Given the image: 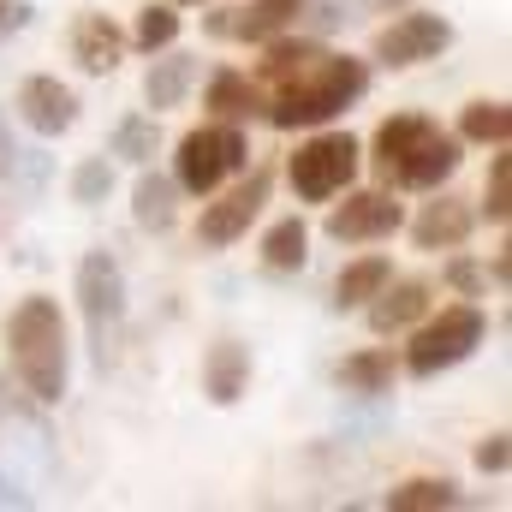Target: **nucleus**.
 Instances as JSON below:
<instances>
[{
    "mask_svg": "<svg viewBox=\"0 0 512 512\" xmlns=\"http://www.w3.org/2000/svg\"><path fill=\"white\" fill-rule=\"evenodd\" d=\"M471 465H477L483 477H507V465H512V435H507V429L483 435V441H477V453H471Z\"/></svg>",
    "mask_w": 512,
    "mask_h": 512,
    "instance_id": "c756f323",
    "label": "nucleus"
},
{
    "mask_svg": "<svg viewBox=\"0 0 512 512\" xmlns=\"http://www.w3.org/2000/svg\"><path fill=\"white\" fill-rule=\"evenodd\" d=\"M316 0H245V6H221V12H203V30L215 42H251L262 48L268 36H286L310 18Z\"/></svg>",
    "mask_w": 512,
    "mask_h": 512,
    "instance_id": "9b49d317",
    "label": "nucleus"
},
{
    "mask_svg": "<svg viewBox=\"0 0 512 512\" xmlns=\"http://www.w3.org/2000/svg\"><path fill=\"white\" fill-rule=\"evenodd\" d=\"M203 108H209V120H233V126H251V120H262V90H256L251 72H239V66H221V72H209Z\"/></svg>",
    "mask_w": 512,
    "mask_h": 512,
    "instance_id": "aec40b11",
    "label": "nucleus"
},
{
    "mask_svg": "<svg viewBox=\"0 0 512 512\" xmlns=\"http://www.w3.org/2000/svg\"><path fill=\"white\" fill-rule=\"evenodd\" d=\"M66 48H72V60H78V72H84V78H108V72H120L131 36L108 18V12H78V18H72V36H66Z\"/></svg>",
    "mask_w": 512,
    "mask_h": 512,
    "instance_id": "4468645a",
    "label": "nucleus"
},
{
    "mask_svg": "<svg viewBox=\"0 0 512 512\" xmlns=\"http://www.w3.org/2000/svg\"><path fill=\"white\" fill-rule=\"evenodd\" d=\"M131 221H137V233H173V221H179V185H173V173H155V167H137V185H131Z\"/></svg>",
    "mask_w": 512,
    "mask_h": 512,
    "instance_id": "6ab92c4d",
    "label": "nucleus"
},
{
    "mask_svg": "<svg viewBox=\"0 0 512 512\" xmlns=\"http://www.w3.org/2000/svg\"><path fill=\"white\" fill-rule=\"evenodd\" d=\"M161 149V126L155 114H120L108 131V161H131V167H149Z\"/></svg>",
    "mask_w": 512,
    "mask_h": 512,
    "instance_id": "b1692460",
    "label": "nucleus"
},
{
    "mask_svg": "<svg viewBox=\"0 0 512 512\" xmlns=\"http://www.w3.org/2000/svg\"><path fill=\"white\" fill-rule=\"evenodd\" d=\"M376 6H382V12H399V6H411V0H376Z\"/></svg>",
    "mask_w": 512,
    "mask_h": 512,
    "instance_id": "72a5a7b5",
    "label": "nucleus"
},
{
    "mask_svg": "<svg viewBox=\"0 0 512 512\" xmlns=\"http://www.w3.org/2000/svg\"><path fill=\"white\" fill-rule=\"evenodd\" d=\"M12 114L36 131V137H66V131L78 126V96H72V84H60L54 72H36V78L18 84Z\"/></svg>",
    "mask_w": 512,
    "mask_h": 512,
    "instance_id": "f8f14e48",
    "label": "nucleus"
},
{
    "mask_svg": "<svg viewBox=\"0 0 512 512\" xmlns=\"http://www.w3.org/2000/svg\"><path fill=\"white\" fill-rule=\"evenodd\" d=\"M387 280H393V262H387V256H358V262H346L340 280H334V310H364Z\"/></svg>",
    "mask_w": 512,
    "mask_h": 512,
    "instance_id": "5701e85b",
    "label": "nucleus"
},
{
    "mask_svg": "<svg viewBox=\"0 0 512 512\" xmlns=\"http://www.w3.org/2000/svg\"><path fill=\"white\" fill-rule=\"evenodd\" d=\"M268 191H274V167H262V161L239 173V185L209 191V197H203V215H197V245H203V251H227V245H239V239L251 233V221L262 215Z\"/></svg>",
    "mask_w": 512,
    "mask_h": 512,
    "instance_id": "6e6552de",
    "label": "nucleus"
},
{
    "mask_svg": "<svg viewBox=\"0 0 512 512\" xmlns=\"http://www.w3.org/2000/svg\"><path fill=\"white\" fill-rule=\"evenodd\" d=\"M6 507H30V495H24L12 477H0V512H6Z\"/></svg>",
    "mask_w": 512,
    "mask_h": 512,
    "instance_id": "2f4dec72",
    "label": "nucleus"
},
{
    "mask_svg": "<svg viewBox=\"0 0 512 512\" xmlns=\"http://www.w3.org/2000/svg\"><path fill=\"white\" fill-rule=\"evenodd\" d=\"M489 227H507L512 221V155L507 143H495V155H489V179H483V209H477Z\"/></svg>",
    "mask_w": 512,
    "mask_h": 512,
    "instance_id": "bb28decb",
    "label": "nucleus"
},
{
    "mask_svg": "<svg viewBox=\"0 0 512 512\" xmlns=\"http://www.w3.org/2000/svg\"><path fill=\"white\" fill-rule=\"evenodd\" d=\"M245 167H251V137L233 120H203V126H191L173 143V185H179V197L203 203L209 191H221Z\"/></svg>",
    "mask_w": 512,
    "mask_h": 512,
    "instance_id": "39448f33",
    "label": "nucleus"
},
{
    "mask_svg": "<svg viewBox=\"0 0 512 512\" xmlns=\"http://www.w3.org/2000/svg\"><path fill=\"white\" fill-rule=\"evenodd\" d=\"M405 352H399V370L417 376V382H435L447 370H459L465 358H477V346L489 340V316L465 298V304H447V310H429L417 328H405Z\"/></svg>",
    "mask_w": 512,
    "mask_h": 512,
    "instance_id": "20e7f679",
    "label": "nucleus"
},
{
    "mask_svg": "<svg viewBox=\"0 0 512 512\" xmlns=\"http://www.w3.org/2000/svg\"><path fill=\"white\" fill-rule=\"evenodd\" d=\"M6 358H12V376L18 387L48 411L66 399L72 387V334H66V316L48 292H30L12 304L6 316Z\"/></svg>",
    "mask_w": 512,
    "mask_h": 512,
    "instance_id": "f03ea898",
    "label": "nucleus"
},
{
    "mask_svg": "<svg viewBox=\"0 0 512 512\" xmlns=\"http://www.w3.org/2000/svg\"><path fill=\"white\" fill-rule=\"evenodd\" d=\"M262 268L268 274H298L304 262H310V227H304V215H280L268 233H262Z\"/></svg>",
    "mask_w": 512,
    "mask_h": 512,
    "instance_id": "412c9836",
    "label": "nucleus"
},
{
    "mask_svg": "<svg viewBox=\"0 0 512 512\" xmlns=\"http://www.w3.org/2000/svg\"><path fill=\"white\" fill-rule=\"evenodd\" d=\"M453 137H459V143H483V149L512 143V102H501V96H477V102H465Z\"/></svg>",
    "mask_w": 512,
    "mask_h": 512,
    "instance_id": "4be33fe9",
    "label": "nucleus"
},
{
    "mask_svg": "<svg viewBox=\"0 0 512 512\" xmlns=\"http://www.w3.org/2000/svg\"><path fill=\"white\" fill-rule=\"evenodd\" d=\"M179 30H185L179 6H173V0H149V6L137 12L131 48H137V54H161V48H173V42H179Z\"/></svg>",
    "mask_w": 512,
    "mask_h": 512,
    "instance_id": "a878e982",
    "label": "nucleus"
},
{
    "mask_svg": "<svg viewBox=\"0 0 512 512\" xmlns=\"http://www.w3.org/2000/svg\"><path fill=\"white\" fill-rule=\"evenodd\" d=\"M78 310H84V328H90V352H96V370H108V352H114V334L126 322V268L114 251H84L78 256Z\"/></svg>",
    "mask_w": 512,
    "mask_h": 512,
    "instance_id": "0eeeda50",
    "label": "nucleus"
},
{
    "mask_svg": "<svg viewBox=\"0 0 512 512\" xmlns=\"http://www.w3.org/2000/svg\"><path fill=\"white\" fill-rule=\"evenodd\" d=\"M441 274H447V286H453L459 298H483V292H489V274H483V268H477L465 251L447 256V268H441Z\"/></svg>",
    "mask_w": 512,
    "mask_h": 512,
    "instance_id": "c85d7f7f",
    "label": "nucleus"
},
{
    "mask_svg": "<svg viewBox=\"0 0 512 512\" xmlns=\"http://www.w3.org/2000/svg\"><path fill=\"white\" fill-rule=\"evenodd\" d=\"M465 143L429 114H387L370 137V167L387 191H435L459 173Z\"/></svg>",
    "mask_w": 512,
    "mask_h": 512,
    "instance_id": "7ed1b4c3",
    "label": "nucleus"
},
{
    "mask_svg": "<svg viewBox=\"0 0 512 512\" xmlns=\"http://www.w3.org/2000/svg\"><path fill=\"white\" fill-rule=\"evenodd\" d=\"M399 352L393 346H364V352H352V358H340V370H334V382L340 393H352V399H387L393 387H399Z\"/></svg>",
    "mask_w": 512,
    "mask_h": 512,
    "instance_id": "a211bd4d",
    "label": "nucleus"
},
{
    "mask_svg": "<svg viewBox=\"0 0 512 512\" xmlns=\"http://www.w3.org/2000/svg\"><path fill=\"white\" fill-rule=\"evenodd\" d=\"M489 274H495V286H507V274H512V256H507V251H495V262H489Z\"/></svg>",
    "mask_w": 512,
    "mask_h": 512,
    "instance_id": "473e14b6",
    "label": "nucleus"
},
{
    "mask_svg": "<svg viewBox=\"0 0 512 512\" xmlns=\"http://www.w3.org/2000/svg\"><path fill=\"white\" fill-rule=\"evenodd\" d=\"M358 167H364V149H358L352 131L316 126L286 155V185H292L298 203H328V197H340L358 179Z\"/></svg>",
    "mask_w": 512,
    "mask_h": 512,
    "instance_id": "423d86ee",
    "label": "nucleus"
},
{
    "mask_svg": "<svg viewBox=\"0 0 512 512\" xmlns=\"http://www.w3.org/2000/svg\"><path fill=\"white\" fill-rule=\"evenodd\" d=\"M251 346L245 340H215L209 352H203V393H209V405H239L245 393H251Z\"/></svg>",
    "mask_w": 512,
    "mask_h": 512,
    "instance_id": "dca6fc26",
    "label": "nucleus"
},
{
    "mask_svg": "<svg viewBox=\"0 0 512 512\" xmlns=\"http://www.w3.org/2000/svg\"><path fill=\"white\" fill-rule=\"evenodd\" d=\"M66 185H72V203H78V209L108 203V191H114V161H108V149H102V155H84Z\"/></svg>",
    "mask_w": 512,
    "mask_h": 512,
    "instance_id": "cd10ccee",
    "label": "nucleus"
},
{
    "mask_svg": "<svg viewBox=\"0 0 512 512\" xmlns=\"http://www.w3.org/2000/svg\"><path fill=\"white\" fill-rule=\"evenodd\" d=\"M471 233H477V209H471L465 197L441 191V185H435V197H429V203L417 209V221H411V245H417V251H429V256L459 251Z\"/></svg>",
    "mask_w": 512,
    "mask_h": 512,
    "instance_id": "ddd939ff",
    "label": "nucleus"
},
{
    "mask_svg": "<svg viewBox=\"0 0 512 512\" xmlns=\"http://www.w3.org/2000/svg\"><path fill=\"white\" fill-rule=\"evenodd\" d=\"M465 507L453 477H405L399 489H387V512H447Z\"/></svg>",
    "mask_w": 512,
    "mask_h": 512,
    "instance_id": "393cba45",
    "label": "nucleus"
},
{
    "mask_svg": "<svg viewBox=\"0 0 512 512\" xmlns=\"http://www.w3.org/2000/svg\"><path fill=\"white\" fill-rule=\"evenodd\" d=\"M256 90H262V120L274 131H316L334 126L370 96V60L340 54L304 30L268 36L256 60Z\"/></svg>",
    "mask_w": 512,
    "mask_h": 512,
    "instance_id": "f257e3e1",
    "label": "nucleus"
},
{
    "mask_svg": "<svg viewBox=\"0 0 512 512\" xmlns=\"http://www.w3.org/2000/svg\"><path fill=\"white\" fill-rule=\"evenodd\" d=\"M173 6H209V0H173Z\"/></svg>",
    "mask_w": 512,
    "mask_h": 512,
    "instance_id": "f704fd0d",
    "label": "nucleus"
},
{
    "mask_svg": "<svg viewBox=\"0 0 512 512\" xmlns=\"http://www.w3.org/2000/svg\"><path fill=\"white\" fill-rule=\"evenodd\" d=\"M30 18H36L30 0H0V42H12L18 30H30Z\"/></svg>",
    "mask_w": 512,
    "mask_h": 512,
    "instance_id": "7c9ffc66",
    "label": "nucleus"
},
{
    "mask_svg": "<svg viewBox=\"0 0 512 512\" xmlns=\"http://www.w3.org/2000/svg\"><path fill=\"white\" fill-rule=\"evenodd\" d=\"M429 280H387L382 292L364 304V322H370V334H382V340H393V334H405V328H417L423 316H429Z\"/></svg>",
    "mask_w": 512,
    "mask_h": 512,
    "instance_id": "2eb2a0df",
    "label": "nucleus"
},
{
    "mask_svg": "<svg viewBox=\"0 0 512 512\" xmlns=\"http://www.w3.org/2000/svg\"><path fill=\"white\" fill-rule=\"evenodd\" d=\"M453 48V18L441 12H423V6H399V18L376 30L370 42V60L387 72H411V66H429Z\"/></svg>",
    "mask_w": 512,
    "mask_h": 512,
    "instance_id": "1a4fd4ad",
    "label": "nucleus"
},
{
    "mask_svg": "<svg viewBox=\"0 0 512 512\" xmlns=\"http://www.w3.org/2000/svg\"><path fill=\"white\" fill-rule=\"evenodd\" d=\"M340 197L346 203L328 197V221H322V233L334 245H382L405 227V203H393V191H352L346 185Z\"/></svg>",
    "mask_w": 512,
    "mask_h": 512,
    "instance_id": "9d476101",
    "label": "nucleus"
},
{
    "mask_svg": "<svg viewBox=\"0 0 512 512\" xmlns=\"http://www.w3.org/2000/svg\"><path fill=\"white\" fill-rule=\"evenodd\" d=\"M191 84H197V60H191V54H179V48L149 54V72H143V102H149V114H155V120H161V114H173V108H185Z\"/></svg>",
    "mask_w": 512,
    "mask_h": 512,
    "instance_id": "f3484780",
    "label": "nucleus"
}]
</instances>
